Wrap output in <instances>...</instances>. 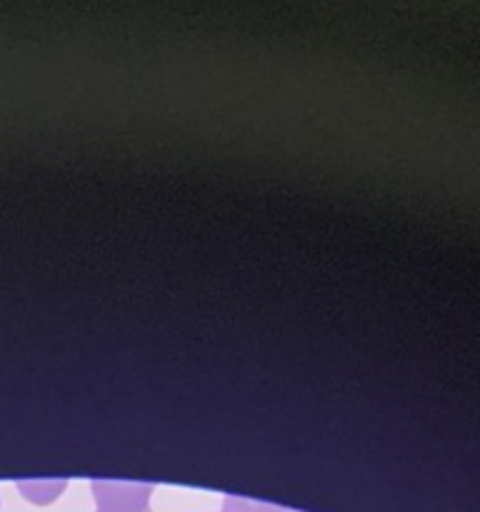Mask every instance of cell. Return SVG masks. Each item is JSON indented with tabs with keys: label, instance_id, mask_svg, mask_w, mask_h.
<instances>
[{
	"label": "cell",
	"instance_id": "cell-1",
	"mask_svg": "<svg viewBox=\"0 0 480 512\" xmlns=\"http://www.w3.org/2000/svg\"><path fill=\"white\" fill-rule=\"evenodd\" d=\"M150 485L138 483H100L95 480L93 493L98 500V512H150Z\"/></svg>",
	"mask_w": 480,
	"mask_h": 512
},
{
	"label": "cell",
	"instance_id": "cell-2",
	"mask_svg": "<svg viewBox=\"0 0 480 512\" xmlns=\"http://www.w3.org/2000/svg\"><path fill=\"white\" fill-rule=\"evenodd\" d=\"M63 480H48V483H20V490L28 495L33 503H50L58 493H63Z\"/></svg>",
	"mask_w": 480,
	"mask_h": 512
},
{
	"label": "cell",
	"instance_id": "cell-3",
	"mask_svg": "<svg viewBox=\"0 0 480 512\" xmlns=\"http://www.w3.org/2000/svg\"><path fill=\"white\" fill-rule=\"evenodd\" d=\"M223 512H288V510L273 508V505H265V503H253V500L228 498V500H225V510Z\"/></svg>",
	"mask_w": 480,
	"mask_h": 512
}]
</instances>
